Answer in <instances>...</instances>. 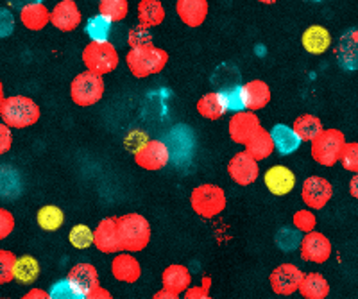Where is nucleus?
Segmentation results:
<instances>
[{
	"mask_svg": "<svg viewBox=\"0 0 358 299\" xmlns=\"http://www.w3.org/2000/svg\"><path fill=\"white\" fill-rule=\"evenodd\" d=\"M41 111L36 101L27 95H11L6 97L0 106V120L11 129H25L40 120Z\"/></svg>",
	"mask_w": 358,
	"mask_h": 299,
	"instance_id": "nucleus-1",
	"label": "nucleus"
},
{
	"mask_svg": "<svg viewBox=\"0 0 358 299\" xmlns=\"http://www.w3.org/2000/svg\"><path fill=\"white\" fill-rule=\"evenodd\" d=\"M118 238L124 253H138L151 242V224L140 213H126L117 217Z\"/></svg>",
	"mask_w": 358,
	"mask_h": 299,
	"instance_id": "nucleus-2",
	"label": "nucleus"
},
{
	"mask_svg": "<svg viewBox=\"0 0 358 299\" xmlns=\"http://www.w3.org/2000/svg\"><path fill=\"white\" fill-rule=\"evenodd\" d=\"M127 68L136 79L149 78L165 70L169 63V52L165 49L151 45L143 49H131L126 56Z\"/></svg>",
	"mask_w": 358,
	"mask_h": 299,
	"instance_id": "nucleus-3",
	"label": "nucleus"
},
{
	"mask_svg": "<svg viewBox=\"0 0 358 299\" xmlns=\"http://www.w3.org/2000/svg\"><path fill=\"white\" fill-rule=\"evenodd\" d=\"M190 205L199 217L213 219L226 210L228 199H226V192L220 187L204 183L192 190Z\"/></svg>",
	"mask_w": 358,
	"mask_h": 299,
	"instance_id": "nucleus-4",
	"label": "nucleus"
},
{
	"mask_svg": "<svg viewBox=\"0 0 358 299\" xmlns=\"http://www.w3.org/2000/svg\"><path fill=\"white\" fill-rule=\"evenodd\" d=\"M118 52L111 41H90L83 49V63L88 72L97 75L111 74L118 66Z\"/></svg>",
	"mask_w": 358,
	"mask_h": 299,
	"instance_id": "nucleus-5",
	"label": "nucleus"
},
{
	"mask_svg": "<svg viewBox=\"0 0 358 299\" xmlns=\"http://www.w3.org/2000/svg\"><path fill=\"white\" fill-rule=\"evenodd\" d=\"M346 144L344 133L338 129H324L310 145V154L322 167H334L337 161H341Z\"/></svg>",
	"mask_w": 358,
	"mask_h": 299,
	"instance_id": "nucleus-6",
	"label": "nucleus"
},
{
	"mask_svg": "<svg viewBox=\"0 0 358 299\" xmlns=\"http://www.w3.org/2000/svg\"><path fill=\"white\" fill-rule=\"evenodd\" d=\"M104 95V79L94 72H81L70 85V97L76 106L88 108L97 104Z\"/></svg>",
	"mask_w": 358,
	"mask_h": 299,
	"instance_id": "nucleus-7",
	"label": "nucleus"
},
{
	"mask_svg": "<svg viewBox=\"0 0 358 299\" xmlns=\"http://www.w3.org/2000/svg\"><path fill=\"white\" fill-rule=\"evenodd\" d=\"M334 196V187L326 177L310 176L303 181L301 199L308 210H322Z\"/></svg>",
	"mask_w": 358,
	"mask_h": 299,
	"instance_id": "nucleus-8",
	"label": "nucleus"
},
{
	"mask_svg": "<svg viewBox=\"0 0 358 299\" xmlns=\"http://www.w3.org/2000/svg\"><path fill=\"white\" fill-rule=\"evenodd\" d=\"M171 160V151L165 142L159 140H149L138 151L134 152V163L143 170H159Z\"/></svg>",
	"mask_w": 358,
	"mask_h": 299,
	"instance_id": "nucleus-9",
	"label": "nucleus"
},
{
	"mask_svg": "<svg viewBox=\"0 0 358 299\" xmlns=\"http://www.w3.org/2000/svg\"><path fill=\"white\" fill-rule=\"evenodd\" d=\"M303 275L305 272L299 267L294 265V263H281L268 276L271 289L278 296H292L299 289Z\"/></svg>",
	"mask_w": 358,
	"mask_h": 299,
	"instance_id": "nucleus-10",
	"label": "nucleus"
},
{
	"mask_svg": "<svg viewBox=\"0 0 358 299\" xmlns=\"http://www.w3.org/2000/svg\"><path fill=\"white\" fill-rule=\"evenodd\" d=\"M228 174L233 183L241 184V187H249L260 176V168L258 161L252 160L251 156L245 151L236 152L228 163Z\"/></svg>",
	"mask_w": 358,
	"mask_h": 299,
	"instance_id": "nucleus-11",
	"label": "nucleus"
},
{
	"mask_svg": "<svg viewBox=\"0 0 358 299\" xmlns=\"http://www.w3.org/2000/svg\"><path fill=\"white\" fill-rule=\"evenodd\" d=\"M337 63L346 72H358V27L344 31L335 47Z\"/></svg>",
	"mask_w": 358,
	"mask_h": 299,
	"instance_id": "nucleus-12",
	"label": "nucleus"
},
{
	"mask_svg": "<svg viewBox=\"0 0 358 299\" xmlns=\"http://www.w3.org/2000/svg\"><path fill=\"white\" fill-rule=\"evenodd\" d=\"M299 249H301V258L305 262L324 263L331 256V242L326 235L312 231V233H306L303 237Z\"/></svg>",
	"mask_w": 358,
	"mask_h": 299,
	"instance_id": "nucleus-13",
	"label": "nucleus"
},
{
	"mask_svg": "<svg viewBox=\"0 0 358 299\" xmlns=\"http://www.w3.org/2000/svg\"><path fill=\"white\" fill-rule=\"evenodd\" d=\"M81 9L73 0H62L50 11V24L62 33H72L81 24Z\"/></svg>",
	"mask_w": 358,
	"mask_h": 299,
	"instance_id": "nucleus-14",
	"label": "nucleus"
},
{
	"mask_svg": "<svg viewBox=\"0 0 358 299\" xmlns=\"http://www.w3.org/2000/svg\"><path fill=\"white\" fill-rule=\"evenodd\" d=\"M94 246L104 254H113L122 251L120 238H118L117 217H106L99 222L94 231Z\"/></svg>",
	"mask_w": 358,
	"mask_h": 299,
	"instance_id": "nucleus-15",
	"label": "nucleus"
},
{
	"mask_svg": "<svg viewBox=\"0 0 358 299\" xmlns=\"http://www.w3.org/2000/svg\"><path fill=\"white\" fill-rule=\"evenodd\" d=\"M262 127L260 119L252 111H238L229 119L228 131L235 144L245 145L249 138Z\"/></svg>",
	"mask_w": 358,
	"mask_h": 299,
	"instance_id": "nucleus-16",
	"label": "nucleus"
},
{
	"mask_svg": "<svg viewBox=\"0 0 358 299\" xmlns=\"http://www.w3.org/2000/svg\"><path fill=\"white\" fill-rule=\"evenodd\" d=\"M264 184L273 196H287L296 187V174L285 165H274L267 168L264 176Z\"/></svg>",
	"mask_w": 358,
	"mask_h": 299,
	"instance_id": "nucleus-17",
	"label": "nucleus"
},
{
	"mask_svg": "<svg viewBox=\"0 0 358 299\" xmlns=\"http://www.w3.org/2000/svg\"><path fill=\"white\" fill-rule=\"evenodd\" d=\"M65 279L76 291L85 296H88L90 292H94L95 289L101 287L99 272L92 263H78V265H73L69 270V275H66Z\"/></svg>",
	"mask_w": 358,
	"mask_h": 299,
	"instance_id": "nucleus-18",
	"label": "nucleus"
},
{
	"mask_svg": "<svg viewBox=\"0 0 358 299\" xmlns=\"http://www.w3.org/2000/svg\"><path fill=\"white\" fill-rule=\"evenodd\" d=\"M111 275L117 282L136 283L142 276V265L131 253H118L111 262Z\"/></svg>",
	"mask_w": 358,
	"mask_h": 299,
	"instance_id": "nucleus-19",
	"label": "nucleus"
},
{
	"mask_svg": "<svg viewBox=\"0 0 358 299\" xmlns=\"http://www.w3.org/2000/svg\"><path fill=\"white\" fill-rule=\"evenodd\" d=\"M208 0H178L176 13L187 27H201L208 17Z\"/></svg>",
	"mask_w": 358,
	"mask_h": 299,
	"instance_id": "nucleus-20",
	"label": "nucleus"
},
{
	"mask_svg": "<svg viewBox=\"0 0 358 299\" xmlns=\"http://www.w3.org/2000/svg\"><path fill=\"white\" fill-rule=\"evenodd\" d=\"M241 88L245 111H258L271 103V88L262 79H252Z\"/></svg>",
	"mask_w": 358,
	"mask_h": 299,
	"instance_id": "nucleus-21",
	"label": "nucleus"
},
{
	"mask_svg": "<svg viewBox=\"0 0 358 299\" xmlns=\"http://www.w3.org/2000/svg\"><path fill=\"white\" fill-rule=\"evenodd\" d=\"M162 285L165 291L172 292V294L179 296L187 292L192 287V275L188 267L179 265V263H172L167 269L163 270L162 275Z\"/></svg>",
	"mask_w": 358,
	"mask_h": 299,
	"instance_id": "nucleus-22",
	"label": "nucleus"
},
{
	"mask_svg": "<svg viewBox=\"0 0 358 299\" xmlns=\"http://www.w3.org/2000/svg\"><path fill=\"white\" fill-rule=\"evenodd\" d=\"M303 49L313 56H321L331 47V34L324 25H310L301 36Z\"/></svg>",
	"mask_w": 358,
	"mask_h": 299,
	"instance_id": "nucleus-23",
	"label": "nucleus"
},
{
	"mask_svg": "<svg viewBox=\"0 0 358 299\" xmlns=\"http://www.w3.org/2000/svg\"><path fill=\"white\" fill-rule=\"evenodd\" d=\"M20 22L25 29L41 31L50 22V11L43 2H33L20 8Z\"/></svg>",
	"mask_w": 358,
	"mask_h": 299,
	"instance_id": "nucleus-24",
	"label": "nucleus"
},
{
	"mask_svg": "<svg viewBox=\"0 0 358 299\" xmlns=\"http://www.w3.org/2000/svg\"><path fill=\"white\" fill-rule=\"evenodd\" d=\"M276 151L274 149V142H273V136H271V131H265L264 127H260L251 138L245 142V152L251 156L252 160L262 161V160H267L268 156L273 154Z\"/></svg>",
	"mask_w": 358,
	"mask_h": 299,
	"instance_id": "nucleus-25",
	"label": "nucleus"
},
{
	"mask_svg": "<svg viewBox=\"0 0 358 299\" xmlns=\"http://www.w3.org/2000/svg\"><path fill=\"white\" fill-rule=\"evenodd\" d=\"M271 136H273L274 149L283 156L292 154L294 151L299 149V145L303 142L292 127L285 126V124H276L273 127V131H271Z\"/></svg>",
	"mask_w": 358,
	"mask_h": 299,
	"instance_id": "nucleus-26",
	"label": "nucleus"
},
{
	"mask_svg": "<svg viewBox=\"0 0 358 299\" xmlns=\"http://www.w3.org/2000/svg\"><path fill=\"white\" fill-rule=\"evenodd\" d=\"M297 291L305 299H326L330 294V283L319 272H306Z\"/></svg>",
	"mask_w": 358,
	"mask_h": 299,
	"instance_id": "nucleus-27",
	"label": "nucleus"
},
{
	"mask_svg": "<svg viewBox=\"0 0 358 299\" xmlns=\"http://www.w3.org/2000/svg\"><path fill=\"white\" fill-rule=\"evenodd\" d=\"M136 11H138V24L147 29L158 27L165 20V6L159 0H140Z\"/></svg>",
	"mask_w": 358,
	"mask_h": 299,
	"instance_id": "nucleus-28",
	"label": "nucleus"
},
{
	"mask_svg": "<svg viewBox=\"0 0 358 299\" xmlns=\"http://www.w3.org/2000/svg\"><path fill=\"white\" fill-rule=\"evenodd\" d=\"M197 113H199L203 119L208 120H219L220 117H224L226 113V104H224V99L220 92H210V94H204L203 97L197 101Z\"/></svg>",
	"mask_w": 358,
	"mask_h": 299,
	"instance_id": "nucleus-29",
	"label": "nucleus"
},
{
	"mask_svg": "<svg viewBox=\"0 0 358 299\" xmlns=\"http://www.w3.org/2000/svg\"><path fill=\"white\" fill-rule=\"evenodd\" d=\"M292 129L303 142H313L324 131V126H322V120L319 117L312 115V113H305V115H299L294 120Z\"/></svg>",
	"mask_w": 358,
	"mask_h": 299,
	"instance_id": "nucleus-30",
	"label": "nucleus"
},
{
	"mask_svg": "<svg viewBox=\"0 0 358 299\" xmlns=\"http://www.w3.org/2000/svg\"><path fill=\"white\" fill-rule=\"evenodd\" d=\"M40 276V263L31 254H24V256H17V263H15V279L22 285H31Z\"/></svg>",
	"mask_w": 358,
	"mask_h": 299,
	"instance_id": "nucleus-31",
	"label": "nucleus"
},
{
	"mask_svg": "<svg viewBox=\"0 0 358 299\" xmlns=\"http://www.w3.org/2000/svg\"><path fill=\"white\" fill-rule=\"evenodd\" d=\"M36 221L41 230L57 231L63 226V222H65V213H63V210L59 206L47 205L38 210Z\"/></svg>",
	"mask_w": 358,
	"mask_h": 299,
	"instance_id": "nucleus-32",
	"label": "nucleus"
},
{
	"mask_svg": "<svg viewBox=\"0 0 358 299\" xmlns=\"http://www.w3.org/2000/svg\"><path fill=\"white\" fill-rule=\"evenodd\" d=\"M129 13V2L127 0H101L99 2V15L113 24L122 22Z\"/></svg>",
	"mask_w": 358,
	"mask_h": 299,
	"instance_id": "nucleus-33",
	"label": "nucleus"
},
{
	"mask_svg": "<svg viewBox=\"0 0 358 299\" xmlns=\"http://www.w3.org/2000/svg\"><path fill=\"white\" fill-rule=\"evenodd\" d=\"M69 240L76 249H88L90 246H94V230L86 224H76L70 230Z\"/></svg>",
	"mask_w": 358,
	"mask_h": 299,
	"instance_id": "nucleus-34",
	"label": "nucleus"
},
{
	"mask_svg": "<svg viewBox=\"0 0 358 299\" xmlns=\"http://www.w3.org/2000/svg\"><path fill=\"white\" fill-rule=\"evenodd\" d=\"M111 31V22L108 18L97 17L90 18L88 24H86V34L92 38V41H108Z\"/></svg>",
	"mask_w": 358,
	"mask_h": 299,
	"instance_id": "nucleus-35",
	"label": "nucleus"
},
{
	"mask_svg": "<svg viewBox=\"0 0 358 299\" xmlns=\"http://www.w3.org/2000/svg\"><path fill=\"white\" fill-rule=\"evenodd\" d=\"M127 43H129L131 49H143V47L155 45L151 29H147L140 24L136 27H131L129 33H127Z\"/></svg>",
	"mask_w": 358,
	"mask_h": 299,
	"instance_id": "nucleus-36",
	"label": "nucleus"
},
{
	"mask_svg": "<svg viewBox=\"0 0 358 299\" xmlns=\"http://www.w3.org/2000/svg\"><path fill=\"white\" fill-rule=\"evenodd\" d=\"M15 263L17 256L8 249H0V285H8L15 279Z\"/></svg>",
	"mask_w": 358,
	"mask_h": 299,
	"instance_id": "nucleus-37",
	"label": "nucleus"
},
{
	"mask_svg": "<svg viewBox=\"0 0 358 299\" xmlns=\"http://www.w3.org/2000/svg\"><path fill=\"white\" fill-rule=\"evenodd\" d=\"M315 226H317V217L312 210H297L294 213V228L299 233H312V231H315Z\"/></svg>",
	"mask_w": 358,
	"mask_h": 299,
	"instance_id": "nucleus-38",
	"label": "nucleus"
},
{
	"mask_svg": "<svg viewBox=\"0 0 358 299\" xmlns=\"http://www.w3.org/2000/svg\"><path fill=\"white\" fill-rule=\"evenodd\" d=\"M301 233L297 230H294V228H283V230L278 231L276 235V244L280 249L283 251H292L296 249V247L301 246Z\"/></svg>",
	"mask_w": 358,
	"mask_h": 299,
	"instance_id": "nucleus-39",
	"label": "nucleus"
},
{
	"mask_svg": "<svg viewBox=\"0 0 358 299\" xmlns=\"http://www.w3.org/2000/svg\"><path fill=\"white\" fill-rule=\"evenodd\" d=\"M49 298L50 299H86V296L76 291V289H73L66 279H59V282H56L52 287H50Z\"/></svg>",
	"mask_w": 358,
	"mask_h": 299,
	"instance_id": "nucleus-40",
	"label": "nucleus"
},
{
	"mask_svg": "<svg viewBox=\"0 0 358 299\" xmlns=\"http://www.w3.org/2000/svg\"><path fill=\"white\" fill-rule=\"evenodd\" d=\"M220 94H222L224 104H226V110L233 111V113H238V111H245L241 87L231 88V90H222Z\"/></svg>",
	"mask_w": 358,
	"mask_h": 299,
	"instance_id": "nucleus-41",
	"label": "nucleus"
},
{
	"mask_svg": "<svg viewBox=\"0 0 358 299\" xmlns=\"http://www.w3.org/2000/svg\"><path fill=\"white\" fill-rule=\"evenodd\" d=\"M342 167L350 173L358 174V142H350L344 145V151L341 156Z\"/></svg>",
	"mask_w": 358,
	"mask_h": 299,
	"instance_id": "nucleus-42",
	"label": "nucleus"
},
{
	"mask_svg": "<svg viewBox=\"0 0 358 299\" xmlns=\"http://www.w3.org/2000/svg\"><path fill=\"white\" fill-rule=\"evenodd\" d=\"M15 230V217L9 210L0 206V240L8 238Z\"/></svg>",
	"mask_w": 358,
	"mask_h": 299,
	"instance_id": "nucleus-43",
	"label": "nucleus"
},
{
	"mask_svg": "<svg viewBox=\"0 0 358 299\" xmlns=\"http://www.w3.org/2000/svg\"><path fill=\"white\" fill-rule=\"evenodd\" d=\"M15 29V18L8 9H0V38H6Z\"/></svg>",
	"mask_w": 358,
	"mask_h": 299,
	"instance_id": "nucleus-44",
	"label": "nucleus"
},
{
	"mask_svg": "<svg viewBox=\"0 0 358 299\" xmlns=\"http://www.w3.org/2000/svg\"><path fill=\"white\" fill-rule=\"evenodd\" d=\"M13 147V133L11 127H8L6 124L0 122V156L9 152V149Z\"/></svg>",
	"mask_w": 358,
	"mask_h": 299,
	"instance_id": "nucleus-45",
	"label": "nucleus"
},
{
	"mask_svg": "<svg viewBox=\"0 0 358 299\" xmlns=\"http://www.w3.org/2000/svg\"><path fill=\"white\" fill-rule=\"evenodd\" d=\"M183 299H213L210 296V291L203 289L201 285H196V287H190L187 292H185Z\"/></svg>",
	"mask_w": 358,
	"mask_h": 299,
	"instance_id": "nucleus-46",
	"label": "nucleus"
},
{
	"mask_svg": "<svg viewBox=\"0 0 358 299\" xmlns=\"http://www.w3.org/2000/svg\"><path fill=\"white\" fill-rule=\"evenodd\" d=\"M86 299H115V298L111 296L110 291H106L104 287H99L95 289L94 292H90V294L86 296Z\"/></svg>",
	"mask_w": 358,
	"mask_h": 299,
	"instance_id": "nucleus-47",
	"label": "nucleus"
},
{
	"mask_svg": "<svg viewBox=\"0 0 358 299\" xmlns=\"http://www.w3.org/2000/svg\"><path fill=\"white\" fill-rule=\"evenodd\" d=\"M22 299H50V298H49V292L43 291V289H31V291H29Z\"/></svg>",
	"mask_w": 358,
	"mask_h": 299,
	"instance_id": "nucleus-48",
	"label": "nucleus"
},
{
	"mask_svg": "<svg viewBox=\"0 0 358 299\" xmlns=\"http://www.w3.org/2000/svg\"><path fill=\"white\" fill-rule=\"evenodd\" d=\"M350 194L358 201V174H353L350 181Z\"/></svg>",
	"mask_w": 358,
	"mask_h": 299,
	"instance_id": "nucleus-49",
	"label": "nucleus"
},
{
	"mask_svg": "<svg viewBox=\"0 0 358 299\" xmlns=\"http://www.w3.org/2000/svg\"><path fill=\"white\" fill-rule=\"evenodd\" d=\"M152 299H179V296H176V294H172V292L162 289V291H158L155 296H152Z\"/></svg>",
	"mask_w": 358,
	"mask_h": 299,
	"instance_id": "nucleus-50",
	"label": "nucleus"
},
{
	"mask_svg": "<svg viewBox=\"0 0 358 299\" xmlns=\"http://www.w3.org/2000/svg\"><path fill=\"white\" fill-rule=\"evenodd\" d=\"M13 4H18V2H20V0H11ZM33 2H41V0H22V6H25V4H33ZM20 6V8H22Z\"/></svg>",
	"mask_w": 358,
	"mask_h": 299,
	"instance_id": "nucleus-51",
	"label": "nucleus"
},
{
	"mask_svg": "<svg viewBox=\"0 0 358 299\" xmlns=\"http://www.w3.org/2000/svg\"><path fill=\"white\" fill-rule=\"evenodd\" d=\"M210 285H212V279H210V278H203V285H201V287L206 289V291H210Z\"/></svg>",
	"mask_w": 358,
	"mask_h": 299,
	"instance_id": "nucleus-52",
	"label": "nucleus"
},
{
	"mask_svg": "<svg viewBox=\"0 0 358 299\" xmlns=\"http://www.w3.org/2000/svg\"><path fill=\"white\" fill-rule=\"evenodd\" d=\"M4 99H6L4 85H2V81H0V106H2V103H4Z\"/></svg>",
	"mask_w": 358,
	"mask_h": 299,
	"instance_id": "nucleus-53",
	"label": "nucleus"
},
{
	"mask_svg": "<svg viewBox=\"0 0 358 299\" xmlns=\"http://www.w3.org/2000/svg\"><path fill=\"white\" fill-rule=\"evenodd\" d=\"M258 2H262V4H276L280 0H258Z\"/></svg>",
	"mask_w": 358,
	"mask_h": 299,
	"instance_id": "nucleus-54",
	"label": "nucleus"
},
{
	"mask_svg": "<svg viewBox=\"0 0 358 299\" xmlns=\"http://www.w3.org/2000/svg\"><path fill=\"white\" fill-rule=\"evenodd\" d=\"M0 299H9V298H0Z\"/></svg>",
	"mask_w": 358,
	"mask_h": 299,
	"instance_id": "nucleus-55",
	"label": "nucleus"
},
{
	"mask_svg": "<svg viewBox=\"0 0 358 299\" xmlns=\"http://www.w3.org/2000/svg\"><path fill=\"white\" fill-rule=\"evenodd\" d=\"M315 2H317V0H315Z\"/></svg>",
	"mask_w": 358,
	"mask_h": 299,
	"instance_id": "nucleus-56",
	"label": "nucleus"
}]
</instances>
